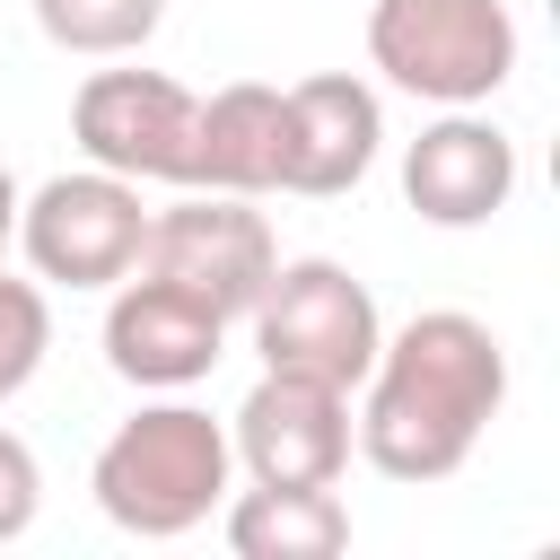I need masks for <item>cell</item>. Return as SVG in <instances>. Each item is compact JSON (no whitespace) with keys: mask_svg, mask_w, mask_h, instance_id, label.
<instances>
[{"mask_svg":"<svg viewBox=\"0 0 560 560\" xmlns=\"http://www.w3.org/2000/svg\"><path fill=\"white\" fill-rule=\"evenodd\" d=\"M368 402L350 411L359 455L385 481H446L464 472V455L481 446V429L508 402V350L481 315L464 306H429L402 332L376 341V368L359 376Z\"/></svg>","mask_w":560,"mask_h":560,"instance_id":"6da1fadb","label":"cell"},{"mask_svg":"<svg viewBox=\"0 0 560 560\" xmlns=\"http://www.w3.org/2000/svg\"><path fill=\"white\" fill-rule=\"evenodd\" d=\"M228 429L201 411V402H140L105 446H96V508L105 525L140 534V542H175L192 525H210V508L228 499Z\"/></svg>","mask_w":560,"mask_h":560,"instance_id":"7a4b0ae2","label":"cell"},{"mask_svg":"<svg viewBox=\"0 0 560 560\" xmlns=\"http://www.w3.org/2000/svg\"><path fill=\"white\" fill-rule=\"evenodd\" d=\"M368 61L420 105H490L516 79V18L508 0H376Z\"/></svg>","mask_w":560,"mask_h":560,"instance_id":"3957f363","label":"cell"},{"mask_svg":"<svg viewBox=\"0 0 560 560\" xmlns=\"http://www.w3.org/2000/svg\"><path fill=\"white\" fill-rule=\"evenodd\" d=\"M245 324H254L262 368L315 376V385H341V394H359V376L376 368V341H385V315H376L368 280L350 262H332V254L280 262Z\"/></svg>","mask_w":560,"mask_h":560,"instance_id":"277c9868","label":"cell"},{"mask_svg":"<svg viewBox=\"0 0 560 560\" xmlns=\"http://www.w3.org/2000/svg\"><path fill=\"white\" fill-rule=\"evenodd\" d=\"M149 245V201L131 175L79 166L35 192H18V254L52 289H114Z\"/></svg>","mask_w":560,"mask_h":560,"instance_id":"5b68a950","label":"cell"},{"mask_svg":"<svg viewBox=\"0 0 560 560\" xmlns=\"http://www.w3.org/2000/svg\"><path fill=\"white\" fill-rule=\"evenodd\" d=\"M192 131H201V96L166 70H88L70 96L79 158L105 175H131V184L192 192Z\"/></svg>","mask_w":560,"mask_h":560,"instance_id":"8992f818","label":"cell"},{"mask_svg":"<svg viewBox=\"0 0 560 560\" xmlns=\"http://www.w3.org/2000/svg\"><path fill=\"white\" fill-rule=\"evenodd\" d=\"M131 271H158V280L192 289L210 315L245 324L262 280L280 271V245H271V219L245 192H184L175 210H149V245H140Z\"/></svg>","mask_w":560,"mask_h":560,"instance_id":"52a82bcc","label":"cell"},{"mask_svg":"<svg viewBox=\"0 0 560 560\" xmlns=\"http://www.w3.org/2000/svg\"><path fill=\"white\" fill-rule=\"evenodd\" d=\"M228 455L245 464V481H271V490L341 481V464H350V394L315 385V376L262 368L254 394L228 420Z\"/></svg>","mask_w":560,"mask_h":560,"instance_id":"ba28073f","label":"cell"},{"mask_svg":"<svg viewBox=\"0 0 560 560\" xmlns=\"http://www.w3.org/2000/svg\"><path fill=\"white\" fill-rule=\"evenodd\" d=\"M228 359V315L158 271H122L105 298V368L140 394H184Z\"/></svg>","mask_w":560,"mask_h":560,"instance_id":"9c48e42d","label":"cell"},{"mask_svg":"<svg viewBox=\"0 0 560 560\" xmlns=\"http://www.w3.org/2000/svg\"><path fill=\"white\" fill-rule=\"evenodd\" d=\"M376 149H385V105L368 79L315 70V79L280 88V192L332 201L376 166Z\"/></svg>","mask_w":560,"mask_h":560,"instance_id":"30bf717a","label":"cell"},{"mask_svg":"<svg viewBox=\"0 0 560 560\" xmlns=\"http://www.w3.org/2000/svg\"><path fill=\"white\" fill-rule=\"evenodd\" d=\"M508 192H516V140L472 105H438V122L402 149V201L429 228H490Z\"/></svg>","mask_w":560,"mask_h":560,"instance_id":"8fae6325","label":"cell"},{"mask_svg":"<svg viewBox=\"0 0 560 560\" xmlns=\"http://www.w3.org/2000/svg\"><path fill=\"white\" fill-rule=\"evenodd\" d=\"M192 192H280V88L262 79H228L219 96H201V131H192Z\"/></svg>","mask_w":560,"mask_h":560,"instance_id":"7c38bea8","label":"cell"},{"mask_svg":"<svg viewBox=\"0 0 560 560\" xmlns=\"http://www.w3.org/2000/svg\"><path fill=\"white\" fill-rule=\"evenodd\" d=\"M219 508H228V551L236 560H332V551H350V508L332 499V481H315V490L254 481Z\"/></svg>","mask_w":560,"mask_h":560,"instance_id":"4fadbf2b","label":"cell"},{"mask_svg":"<svg viewBox=\"0 0 560 560\" xmlns=\"http://www.w3.org/2000/svg\"><path fill=\"white\" fill-rule=\"evenodd\" d=\"M166 0H35V26L79 61H122L158 35Z\"/></svg>","mask_w":560,"mask_h":560,"instance_id":"5bb4252c","label":"cell"},{"mask_svg":"<svg viewBox=\"0 0 560 560\" xmlns=\"http://www.w3.org/2000/svg\"><path fill=\"white\" fill-rule=\"evenodd\" d=\"M44 350H52V306H44V280H9V271H0V402L35 385Z\"/></svg>","mask_w":560,"mask_h":560,"instance_id":"9a60e30c","label":"cell"},{"mask_svg":"<svg viewBox=\"0 0 560 560\" xmlns=\"http://www.w3.org/2000/svg\"><path fill=\"white\" fill-rule=\"evenodd\" d=\"M35 508H44V464L18 429H0V542H18L35 525Z\"/></svg>","mask_w":560,"mask_h":560,"instance_id":"2e32d148","label":"cell"},{"mask_svg":"<svg viewBox=\"0 0 560 560\" xmlns=\"http://www.w3.org/2000/svg\"><path fill=\"white\" fill-rule=\"evenodd\" d=\"M9 245H18V175L0 166V254H9Z\"/></svg>","mask_w":560,"mask_h":560,"instance_id":"e0dca14e","label":"cell"}]
</instances>
